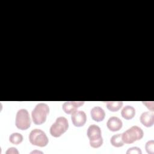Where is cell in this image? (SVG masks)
Here are the masks:
<instances>
[{"label":"cell","instance_id":"cell-1","mask_svg":"<svg viewBox=\"0 0 154 154\" xmlns=\"http://www.w3.org/2000/svg\"><path fill=\"white\" fill-rule=\"evenodd\" d=\"M49 112V106L45 103H39L36 105L31 112L32 119L35 125H41L45 122L48 114Z\"/></svg>","mask_w":154,"mask_h":154},{"label":"cell","instance_id":"cell-2","mask_svg":"<svg viewBox=\"0 0 154 154\" xmlns=\"http://www.w3.org/2000/svg\"><path fill=\"white\" fill-rule=\"evenodd\" d=\"M90 140V144L93 148H98L103 144V138L100 128L96 125H91L87 132Z\"/></svg>","mask_w":154,"mask_h":154},{"label":"cell","instance_id":"cell-3","mask_svg":"<svg viewBox=\"0 0 154 154\" xmlns=\"http://www.w3.org/2000/svg\"><path fill=\"white\" fill-rule=\"evenodd\" d=\"M144 135L142 129L137 126H133L122 134V140L126 144H131L141 140Z\"/></svg>","mask_w":154,"mask_h":154},{"label":"cell","instance_id":"cell-4","mask_svg":"<svg viewBox=\"0 0 154 154\" xmlns=\"http://www.w3.org/2000/svg\"><path fill=\"white\" fill-rule=\"evenodd\" d=\"M69 123L67 119L61 116L57 118L54 123L50 128V134L54 137H59L67 131Z\"/></svg>","mask_w":154,"mask_h":154},{"label":"cell","instance_id":"cell-5","mask_svg":"<svg viewBox=\"0 0 154 154\" xmlns=\"http://www.w3.org/2000/svg\"><path fill=\"white\" fill-rule=\"evenodd\" d=\"M29 140L31 144L41 147L46 146L49 142L45 132L39 129H34L30 132Z\"/></svg>","mask_w":154,"mask_h":154},{"label":"cell","instance_id":"cell-6","mask_svg":"<svg viewBox=\"0 0 154 154\" xmlns=\"http://www.w3.org/2000/svg\"><path fill=\"white\" fill-rule=\"evenodd\" d=\"M16 126L20 130H26L30 127L31 120L28 111L26 109L17 111L15 119Z\"/></svg>","mask_w":154,"mask_h":154},{"label":"cell","instance_id":"cell-7","mask_svg":"<svg viewBox=\"0 0 154 154\" xmlns=\"http://www.w3.org/2000/svg\"><path fill=\"white\" fill-rule=\"evenodd\" d=\"M71 120L76 127L83 126L87 120V116L83 111H76L72 114Z\"/></svg>","mask_w":154,"mask_h":154},{"label":"cell","instance_id":"cell-8","mask_svg":"<svg viewBox=\"0 0 154 154\" xmlns=\"http://www.w3.org/2000/svg\"><path fill=\"white\" fill-rule=\"evenodd\" d=\"M84 101H67L65 102L62 106L63 110L67 114H70L83 105Z\"/></svg>","mask_w":154,"mask_h":154},{"label":"cell","instance_id":"cell-9","mask_svg":"<svg viewBox=\"0 0 154 154\" xmlns=\"http://www.w3.org/2000/svg\"><path fill=\"white\" fill-rule=\"evenodd\" d=\"M122 121L119 117L116 116H112L109 118L106 123L107 128L112 132L119 131L122 128Z\"/></svg>","mask_w":154,"mask_h":154},{"label":"cell","instance_id":"cell-10","mask_svg":"<svg viewBox=\"0 0 154 154\" xmlns=\"http://www.w3.org/2000/svg\"><path fill=\"white\" fill-rule=\"evenodd\" d=\"M141 123L146 127H151L154 123V114L153 111H146L141 114L140 117Z\"/></svg>","mask_w":154,"mask_h":154},{"label":"cell","instance_id":"cell-11","mask_svg":"<svg viewBox=\"0 0 154 154\" xmlns=\"http://www.w3.org/2000/svg\"><path fill=\"white\" fill-rule=\"evenodd\" d=\"M92 119L96 122H102L105 116V111L100 106H94L90 111Z\"/></svg>","mask_w":154,"mask_h":154},{"label":"cell","instance_id":"cell-12","mask_svg":"<svg viewBox=\"0 0 154 154\" xmlns=\"http://www.w3.org/2000/svg\"><path fill=\"white\" fill-rule=\"evenodd\" d=\"M121 115L126 120L132 119L135 115V109L132 106L126 105L122 109Z\"/></svg>","mask_w":154,"mask_h":154},{"label":"cell","instance_id":"cell-13","mask_svg":"<svg viewBox=\"0 0 154 154\" xmlns=\"http://www.w3.org/2000/svg\"><path fill=\"white\" fill-rule=\"evenodd\" d=\"M110 143L113 146L116 147H120L123 146L124 142L122 140V134H117L112 135L110 139Z\"/></svg>","mask_w":154,"mask_h":154},{"label":"cell","instance_id":"cell-14","mask_svg":"<svg viewBox=\"0 0 154 154\" xmlns=\"http://www.w3.org/2000/svg\"><path fill=\"white\" fill-rule=\"evenodd\" d=\"M123 105L122 101H109L106 102L107 108L112 112L119 111Z\"/></svg>","mask_w":154,"mask_h":154},{"label":"cell","instance_id":"cell-15","mask_svg":"<svg viewBox=\"0 0 154 154\" xmlns=\"http://www.w3.org/2000/svg\"><path fill=\"white\" fill-rule=\"evenodd\" d=\"M10 141L14 144H19L23 141V136L17 132H14L11 134L9 137Z\"/></svg>","mask_w":154,"mask_h":154},{"label":"cell","instance_id":"cell-16","mask_svg":"<svg viewBox=\"0 0 154 154\" xmlns=\"http://www.w3.org/2000/svg\"><path fill=\"white\" fill-rule=\"evenodd\" d=\"M153 146H154V141L153 140L148 141L146 143L145 149L147 153L149 154H153L154 149H153Z\"/></svg>","mask_w":154,"mask_h":154},{"label":"cell","instance_id":"cell-17","mask_svg":"<svg viewBox=\"0 0 154 154\" xmlns=\"http://www.w3.org/2000/svg\"><path fill=\"white\" fill-rule=\"evenodd\" d=\"M127 154H130V153H137V154H141L142 152L141 150V149L139 147H132L129 148L127 152H126Z\"/></svg>","mask_w":154,"mask_h":154},{"label":"cell","instance_id":"cell-18","mask_svg":"<svg viewBox=\"0 0 154 154\" xmlns=\"http://www.w3.org/2000/svg\"><path fill=\"white\" fill-rule=\"evenodd\" d=\"M5 153L6 154H15V153L18 154L19 151L15 147H10L7 149Z\"/></svg>","mask_w":154,"mask_h":154}]
</instances>
